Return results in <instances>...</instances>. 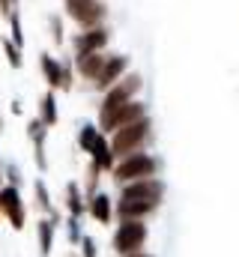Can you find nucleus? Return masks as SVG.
Segmentation results:
<instances>
[{
    "instance_id": "nucleus-1",
    "label": "nucleus",
    "mask_w": 239,
    "mask_h": 257,
    "mask_svg": "<svg viewBox=\"0 0 239 257\" xmlns=\"http://www.w3.org/2000/svg\"><path fill=\"white\" fill-rule=\"evenodd\" d=\"M111 141V150L117 159H126V156H135V153H144L153 141V117H141L129 126L117 128L114 135H108Z\"/></svg>"
},
{
    "instance_id": "nucleus-2",
    "label": "nucleus",
    "mask_w": 239,
    "mask_h": 257,
    "mask_svg": "<svg viewBox=\"0 0 239 257\" xmlns=\"http://www.w3.org/2000/svg\"><path fill=\"white\" fill-rule=\"evenodd\" d=\"M162 174V159L153 156V153H135V156H126L117 159L114 171H111V180L114 186H126V183H135V180H147V177H159Z\"/></svg>"
},
{
    "instance_id": "nucleus-3",
    "label": "nucleus",
    "mask_w": 239,
    "mask_h": 257,
    "mask_svg": "<svg viewBox=\"0 0 239 257\" xmlns=\"http://www.w3.org/2000/svg\"><path fill=\"white\" fill-rule=\"evenodd\" d=\"M147 239H150V227L144 218H120V224L111 233V248L120 257H126L135 254V251H144Z\"/></svg>"
},
{
    "instance_id": "nucleus-4",
    "label": "nucleus",
    "mask_w": 239,
    "mask_h": 257,
    "mask_svg": "<svg viewBox=\"0 0 239 257\" xmlns=\"http://www.w3.org/2000/svg\"><path fill=\"white\" fill-rule=\"evenodd\" d=\"M141 90H144V75H141V72H126L114 87H108V90L99 96V105H96V108H99V114L114 111L120 105H129V102L141 99Z\"/></svg>"
},
{
    "instance_id": "nucleus-5",
    "label": "nucleus",
    "mask_w": 239,
    "mask_h": 257,
    "mask_svg": "<svg viewBox=\"0 0 239 257\" xmlns=\"http://www.w3.org/2000/svg\"><path fill=\"white\" fill-rule=\"evenodd\" d=\"M63 15H66L78 30L99 27V24H105V18H108V3H105V0H63Z\"/></svg>"
},
{
    "instance_id": "nucleus-6",
    "label": "nucleus",
    "mask_w": 239,
    "mask_h": 257,
    "mask_svg": "<svg viewBox=\"0 0 239 257\" xmlns=\"http://www.w3.org/2000/svg\"><path fill=\"white\" fill-rule=\"evenodd\" d=\"M141 117H150V105H147L144 99H135V102H129V105H120L114 111L99 114V123H96V126L102 128V135H114L117 128L129 126V123H135V120H141Z\"/></svg>"
},
{
    "instance_id": "nucleus-7",
    "label": "nucleus",
    "mask_w": 239,
    "mask_h": 257,
    "mask_svg": "<svg viewBox=\"0 0 239 257\" xmlns=\"http://www.w3.org/2000/svg\"><path fill=\"white\" fill-rule=\"evenodd\" d=\"M0 215L3 221L12 227V230H24L27 227V203H24V194L15 186H0Z\"/></svg>"
},
{
    "instance_id": "nucleus-8",
    "label": "nucleus",
    "mask_w": 239,
    "mask_h": 257,
    "mask_svg": "<svg viewBox=\"0 0 239 257\" xmlns=\"http://www.w3.org/2000/svg\"><path fill=\"white\" fill-rule=\"evenodd\" d=\"M108 45H111V27L108 24L87 27V30H78L72 36V57L93 54V51H108Z\"/></svg>"
},
{
    "instance_id": "nucleus-9",
    "label": "nucleus",
    "mask_w": 239,
    "mask_h": 257,
    "mask_svg": "<svg viewBox=\"0 0 239 257\" xmlns=\"http://www.w3.org/2000/svg\"><path fill=\"white\" fill-rule=\"evenodd\" d=\"M165 194H168V183L162 177H147V180L120 186L117 200H162L165 203Z\"/></svg>"
},
{
    "instance_id": "nucleus-10",
    "label": "nucleus",
    "mask_w": 239,
    "mask_h": 257,
    "mask_svg": "<svg viewBox=\"0 0 239 257\" xmlns=\"http://www.w3.org/2000/svg\"><path fill=\"white\" fill-rule=\"evenodd\" d=\"M48 132L51 128L45 126L39 117H30L27 120V141L33 147V165H36L39 174L48 171Z\"/></svg>"
},
{
    "instance_id": "nucleus-11",
    "label": "nucleus",
    "mask_w": 239,
    "mask_h": 257,
    "mask_svg": "<svg viewBox=\"0 0 239 257\" xmlns=\"http://www.w3.org/2000/svg\"><path fill=\"white\" fill-rule=\"evenodd\" d=\"M129 66H132V57H129V54H111V57H108V63H105V69L99 72V78L90 84V90H96V93L102 96L108 87H114L120 78L129 72Z\"/></svg>"
},
{
    "instance_id": "nucleus-12",
    "label": "nucleus",
    "mask_w": 239,
    "mask_h": 257,
    "mask_svg": "<svg viewBox=\"0 0 239 257\" xmlns=\"http://www.w3.org/2000/svg\"><path fill=\"white\" fill-rule=\"evenodd\" d=\"M30 194H33V209L39 212V215H48L54 224H63V215H60V209L54 206V200H51V192H48V186H45V180L42 177H36L33 183H30Z\"/></svg>"
},
{
    "instance_id": "nucleus-13",
    "label": "nucleus",
    "mask_w": 239,
    "mask_h": 257,
    "mask_svg": "<svg viewBox=\"0 0 239 257\" xmlns=\"http://www.w3.org/2000/svg\"><path fill=\"white\" fill-rule=\"evenodd\" d=\"M108 57H111V51H93V54L72 57V60H75V72H78V78H81V81H87V87H90V84L99 78V72L105 69Z\"/></svg>"
},
{
    "instance_id": "nucleus-14",
    "label": "nucleus",
    "mask_w": 239,
    "mask_h": 257,
    "mask_svg": "<svg viewBox=\"0 0 239 257\" xmlns=\"http://www.w3.org/2000/svg\"><path fill=\"white\" fill-rule=\"evenodd\" d=\"M114 206L117 200L108 192H96L93 197H87V215L96 221V224H111L117 215H114Z\"/></svg>"
},
{
    "instance_id": "nucleus-15",
    "label": "nucleus",
    "mask_w": 239,
    "mask_h": 257,
    "mask_svg": "<svg viewBox=\"0 0 239 257\" xmlns=\"http://www.w3.org/2000/svg\"><path fill=\"white\" fill-rule=\"evenodd\" d=\"M162 209V200H117L114 215L117 218H150Z\"/></svg>"
},
{
    "instance_id": "nucleus-16",
    "label": "nucleus",
    "mask_w": 239,
    "mask_h": 257,
    "mask_svg": "<svg viewBox=\"0 0 239 257\" xmlns=\"http://www.w3.org/2000/svg\"><path fill=\"white\" fill-rule=\"evenodd\" d=\"M63 206H66V215H78V218L87 215V194L78 180H69L63 186Z\"/></svg>"
},
{
    "instance_id": "nucleus-17",
    "label": "nucleus",
    "mask_w": 239,
    "mask_h": 257,
    "mask_svg": "<svg viewBox=\"0 0 239 257\" xmlns=\"http://www.w3.org/2000/svg\"><path fill=\"white\" fill-rule=\"evenodd\" d=\"M87 156H90V162H93L102 174H111V171H114V165H117V156H114V150H111L108 135H99V138H96V144H93V150H90Z\"/></svg>"
},
{
    "instance_id": "nucleus-18",
    "label": "nucleus",
    "mask_w": 239,
    "mask_h": 257,
    "mask_svg": "<svg viewBox=\"0 0 239 257\" xmlns=\"http://www.w3.org/2000/svg\"><path fill=\"white\" fill-rule=\"evenodd\" d=\"M39 69H42V78H45L48 90L60 93V87H63V63H60V57H54L51 51H42L39 54Z\"/></svg>"
},
{
    "instance_id": "nucleus-19",
    "label": "nucleus",
    "mask_w": 239,
    "mask_h": 257,
    "mask_svg": "<svg viewBox=\"0 0 239 257\" xmlns=\"http://www.w3.org/2000/svg\"><path fill=\"white\" fill-rule=\"evenodd\" d=\"M54 236H57V224L42 215L36 221V242H39V257H51L54 254Z\"/></svg>"
},
{
    "instance_id": "nucleus-20",
    "label": "nucleus",
    "mask_w": 239,
    "mask_h": 257,
    "mask_svg": "<svg viewBox=\"0 0 239 257\" xmlns=\"http://www.w3.org/2000/svg\"><path fill=\"white\" fill-rule=\"evenodd\" d=\"M48 128H57L60 123V108H57V90H45L39 99V114H36Z\"/></svg>"
},
{
    "instance_id": "nucleus-21",
    "label": "nucleus",
    "mask_w": 239,
    "mask_h": 257,
    "mask_svg": "<svg viewBox=\"0 0 239 257\" xmlns=\"http://www.w3.org/2000/svg\"><path fill=\"white\" fill-rule=\"evenodd\" d=\"M81 189H84V194H87V197H93L96 192H102V171H99L93 162L84 168V180H81Z\"/></svg>"
},
{
    "instance_id": "nucleus-22",
    "label": "nucleus",
    "mask_w": 239,
    "mask_h": 257,
    "mask_svg": "<svg viewBox=\"0 0 239 257\" xmlns=\"http://www.w3.org/2000/svg\"><path fill=\"white\" fill-rule=\"evenodd\" d=\"M99 135H102V128L96 126V123H81V128H78V141H75L78 150H81V153H90Z\"/></svg>"
},
{
    "instance_id": "nucleus-23",
    "label": "nucleus",
    "mask_w": 239,
    "mask_h": 257,
    "mask_svg": "<svg viewBox=\"0 0 239 257\" xmlns=\"http://www.w3.org/2000/svg\"><path fill=\"white\" fill-rule=\"evenodd\" d=\"M63 224H66V239H69V245H72V248H78V245H81V239H84V221H81L78 215H66V218H63Z\"/></svg>"
},
{
    "instance_id": "nucleus-24",
    "label": "nucleus",
    "mask_w": 239,
    "mask_h": 257,
    "mask_svg": "<svg viewBox=\"0 0 239 257\" xmlns=\"http://www.w3.org/2000/svg\"><path fill=\"white\" fill-rule=\"evenodd\" d=\"M0 48H3V54H6V63L12 66V69H21V66H24V54H21V48H18V45H15V42L6 36V33L0 36Z\"/></svg>"
},
{
    "instance_id": "nucleus-25",
    "label": "nucleus",
    "mask_w": 239,
    "mask_h": 257,
    "mask_svg": "<svg viewBox=\"0 0 239 257\" xmlns=\"http://www.w3.org/2000/svg\"><path fill=\"white\" fill-rule=\"evenodd\" d=\"M48 36H51V42L57 48L66 42V15H57V12L48 15Z\"/></svg>"
},
{
    "instance_id": "nucleus-26",
    "label": "nucleus",
    "mask_w": 239,
    "mask_h": 257,
    "mask_svg": "<svg viewBox=\"0 0 239 257\" xmlns=\"http://www.w3.org/2000/svg\"><path fill=\"white\" fill-rule=\"evenodd\" d=\"M3 183L6 186H15V189L24 186V171H21V165L15 159H6L3 162Z\"/></svg>"
},
{
    "instance_id": "nucleus-27",
    "label": "nucleus",
    "mask_w": 239,
    "mask_h": 257,
    "mask_svg": "<svg viewBox=\"0 0 239 257\" xmlns=\"http://www.w3.org/2000/svg\"><path fill=\"white\" fill-rule=\"evenodd\" d=\"M6 24H9V39H12L18 48H24V27H21V12H18V9H12V12H9V18H6Z\"/></svg>"
},
{
    "instance_id": "nucleus-28",
    "label": "nucleus",
    "mask_w": 239,
    "mask_h": 257,
    "mask_svg": "<svg viewBox=\"0 0 239 257\" xmlns=\"http://www.w3.org/2000/svg\"><path fill=\"white\" fill-rule=\"evenodd\" d=\"M60 63H63V87H60V93H72L75 90V81H78L75 60L72 57H60Z\"/></svg>"
},
{
    "instance_id": "nucleus-29",
    "label": "nucleus",
    "mask_w": 239,
    "mask_h": 257,
    "mask_svg": "<svg viewBox=\"0 0 239 257\" xmlns=\"http://www.w3.org/2000/svg\"><path fill=\"white\" fill-rule=\"evenodd\" d=\"M78 254L81 257H99V245H96V239H93L90 233H84V239H81V245H78Z\"/></svg>"
},
{
    "instance_id": "nucleus-30",
    "label": "nucleus",
    "mask_w": 239,
    "mask_h": 257,
    "mask_svg": "<svg viewBox=\"0 0 239 257\" xmlns=\"http://www.w3.org/2000/svg\"><path fill=\"white\" fill-rule=\"evenodd\" d=\"M9 111H12L15 117H21V114H24V105H21V99H12V102H9Z\"/></svg>"
},
{
    "instance_id": "nucleus-31",
    "label": "nucleus",
    "mask_w": 239,
    "mask_h": 257,
    "mask_svg": "<svg viewBox=\"0 0 239 257\" xmlns=\"http://www.w3.org/2000/svg\"><path fill=\"white\" fill-rule=\"evenodd\" d=\"M126 257H156V254H150V251L144 248V251H135V254H126Z\"/></svg>"
},
{
    "instance_id": "nucleus-32",
    "label": "nucleus",
    "mask_w": 239,
    "mask_h": 257,
    "mask_svg": "<svg viewBox=\"0 0 239 257\" xmlns=\"http://www.w3.org/2000/svg\"><path fill=\"white\" fill-rule=\"evenodd\" d=\"M3 162H6V159H3V153H0V186H3Z\"/></svg>"
},
{
    "instance_id": "nucleus-33",
    "label": "nucleus",
    "mask_w": 239,
    "mask_h": 257,
    "mask_svg": "<svg viewBox=\"0 0 239 257\" xmlns=\"http://www.w3.org/2000/svg\"><path fill=\"white\" fill-rule=\"evenodd\" d=\"M66 257H81V254H78V248H72V251H69Z\"/></svg>"
},
{
    "instance_id": "nucleus-34",
    "label": "nucleus",
    "mask_w": 239,
    "mask_h": 257,
    "mask_svg": "<svg viewBox=\"0 0 239 257\" xmlns=\"http://www.w3.org/2000/svg\"><path fill=\"white\" fill-rule=\"evenodd\" d=\"M3 128H6V123H3V114H0V132H3Z\"/></svg>"
},
{
    "instance_id": "nucleus-35",
    "label": "nucleus",
    "mask_w": 239,
    "mask_h": 257,
    "mask_svg": "<svg viewBox=\"0 0 239 257\" xmlns=\"http://www.w3.org/2000/svg\"><path fill=\"white\" fill-rule=\"evenodd\" d=\"M18 3H21V0H12V6H15V9H18Z\"/></svg>"
},
{
    "instance_id": "nucleus-36",
    "label": "nucleus",
    "mask_w": 239,
    "mask_h": 257,
    "mask_svg": "<svg viewBox=\"0 0 239 257\" xmlns=\"http://www.w3.org/2000/svg\"><path fill=\"white\" fill-rule=\"evenodd\" d=\"M0 21H3V12H0Z\"/></svg>"
},
{
    "instance_id": "nucleus-37",
    "label": "nucleus",
    "mask_w": 239,
    "mask_h": 257,
    "mask_svg": "<svg viewBox=\"0 0 239 257\" xmlns=\"http://www.w3.org/2000/svg\"><path fill=\"white\" fill-rule=\"evenodd\" d=\"M0 218H3V215H0Z\"/></svg>"
}]
</instances>
